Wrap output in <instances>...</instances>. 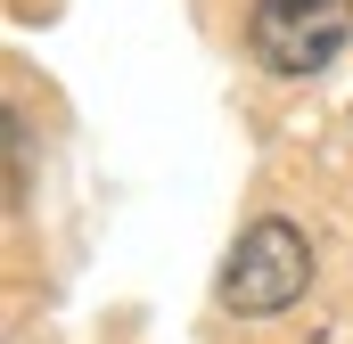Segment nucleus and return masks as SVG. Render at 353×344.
Wrapping results in <instances>:
<instances>
[{
	"label": "nucleus",
	"mask_w": 353,
	"mask_h": 344,
	"mask_svg": "<svg viewBox=\"0 0 353 344\" xmlns=\"http://www.w3.org/2000/svg\"><path fill=\"white\" fill-rule=\"evenodd\" d=\"M312 287V246H304V230L296 222H255L230 262H222V312H239V320H271V312H288L296 295Z\"/></svg>",
	"instance_id": "f257e3e1"
},
{
	"label": "nucleus",
	"mask_w": 353,
	"mask_h": 344,
	"mask_svg": "<svg viewBox=\"0 0 353 344\" xmlns=\"http://www.w3.org/2000/svg\"><path fill=\"white\" fill-rule=\"evenodd\" d=\"M247 41L271 74H321L353 41V0H247Z\"/></svg>",
	"instance_id": "f03ea898"
}]
</instances>
